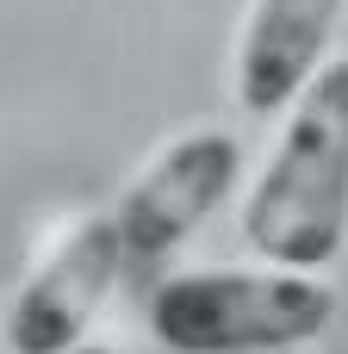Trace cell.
<instances>
[{"label": "cell", "instance_id": "obj_2", "mask_svg": "<svg viewBox=\"0 0 348 354\" xmlns=\"http://www.w3.org/2000/svg\"><path fill=\"white\" fill-rule=\"evenodd\" d=\"M143 317L174 354H268L324 336L336 292L286 268H187L156 280Z\"/></svg>", "mask_w": 348, "mask_h": 354}, {"label": "cell", "instance_id": "obj_6", "mask_svg": "<svg viewBox=\"0 0 348 354\" xmlns=\"http://www.w3.org/2000/svg\"><path fill=\"white\" fill-rule=\"evenodd\" d=\"M75 354H112V348H93V342H81V348H75Z\"/></svg>", "mask_w": 348, "mask_h": 354}, {"label": "cell", "instance_id": "obj_4", "mask_svg": "<svg viewBox=\"0 0 348 354\" xmlns=\"http://www.w3.org/2000/svg\"><path fill=\"white\" fill-rule=\"evenodd\" d=\"M118 274H125V255H118L112 218L68 224L6 305V324H0L6 354H75L100 305L112 299Z\"/></svg>", "mask_w": 348, "mask_h": 354}, {"label": "cell", "instance_id": "obj_1", "mask_svg": "<svg viewBox=\"0 0 348 354\" xmlns=\"http://www.w3.org/2000/svg\"><path fill=\"white\" fill-rule=\"evenodd\" d=\"M243 236L268 268L318 274L348 243V56H330L286 106V131L268 149L243 199Z\"/></svg>", "mask_w": 348, "mask_h": 354}, {"label": "cell", "instance_id": "obj_5", "mask_svg": "<svg viewBox=\"0 0 348 354\" xmlns=\"http://www.w3.org/2000/svg\"><path fill=\"white\" fill-rule=\"evenodd\" d=\"M348 0H255L237 37V106L249 118H280L293 93L330 62V37Z\"/></svg>", "mask_w": 348, "mask_h": 354}, {"label": "cell", "instance_id": "obj_3", "mask_svg": "<svg viewBox=\"0 0 348 354\" xmlns=\"http://www.w3.org/2000/svg\"><path fill=\"white\" fill-rule=\"evenodd\" d=\"M237 174H243V143L224 131H187L162 143L143 162V174L118 193V205L106 212L125 274H156L237 193Z\"/></svg>", "mask_w": 348, "mask_h": 354}]
</instances>
